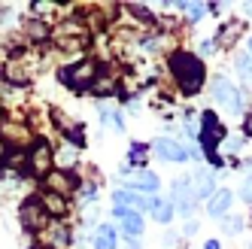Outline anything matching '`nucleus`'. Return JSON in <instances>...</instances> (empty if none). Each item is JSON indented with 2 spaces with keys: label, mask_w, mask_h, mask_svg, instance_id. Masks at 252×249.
<instances>
[{
  "label": "nucleus",
  "mask_w": 252,
  "mask_h": 249,
  "mask_svg": "<svg viewBox=\"0 0 252 249\" xmlns=\"http://www.w3.org/2000/svg\"><path fill=\"white\" fill-rule=\"evenodd\" d=\"M170 70H173L176 85L183 88V94H197L201 85H204V79H207L204 61L197 58L194 52H173L170 55Z\"/></svg>",
  "instance_id": "nucleus-1"
},
{
  "label": "nucleus",
  "mask_w": 252,
  "mask_h": 249,
  "mask_svg": "<svg viewBox=\"0 0 252 249\" xmlns=\"http://www.w3.org/2000/svg\"><path fill=\"white\" fill-rule=\"evenodd\" d=\"M61 82H67L73 92H85V88H92L94 82H97V76H100V67L94 64V61H79V64H73V67H64L61 70Z\"/></svg>",
  "instance_id": "nucleus-2"
},
{
  "label": "nucleus",
  "mask_w": 252,
  "mask_h": 249,
  "mask_svg": "<svg viewBox=\"0 0 252 249\" xmlns=\"http://www.w3.org/2000/svg\"><path fill=\"white\" fill-rule=\"evenodd\" d=\"M191 176H179V180H173V204H176V213L183 219H191L194 216V210H197V194L191 188Z\"/></svg>",
  "instance_id": "nucleus-3"
},
{
  "label": "nucleus",
  "mask_w": 252,
  "mask_h": 249,
  "mask_svg": "<svg viewBox=\"0 0 252 249\" xmlns=\"http://www.w3.org/2000/svg\"><path fill=\"white\" fill-rule=\"evenodd\" d=\"M28 164H31V173H33V176H49V173H52L55 152H52L49 140H33V146H31V152H28Z\"/></svg>",
  "instance_id": "nucleus-4"
},
{
  "label": "nucleus",
  "mask_w": 252,
  "mask_h": 249,
  "mask_svg": "<svg viewBox=\"0 0 252 249\" xmlns=\"http://www.w3.org/2000/svg\"><path fill=\"white\" fill-rule=\"evenodd\" d=\"M19 219H22V228L25 231H31V234H37V231H43L46 225H49V213H46V207L40 204V201H25L22 204V213H19Z\"/></svg>",
  "instance_id": "nucleus-5"
},
{
  "label": "nucleus",
  "mask_w": 252,
  "mask_h": 249,
  "mask_svg": "<svg viewBox=\"0 0 252 249\" xmlns=\"http://www.w3.org/2000/svg\"><path fill=\"white\" fill-rule=\"evenodd\" d=\"M213 100H216V103H222L225 110H234V113H240V110H243L240 92H237V88H234L225 76H216V79H213Z\"/></svg>",
  "instance_id": "nucleus-6"
},
{
  "label": "nucleus",
  "mask_w": 252,
  "mask_h": 249,
  "mask_svg": "<svg viewBox=\"0 0 252 249\" xmlns=\"http://www.w3.org/2000/svg\"><path fill=\"white\" fill-rule=\"evenodd\" d=\"M222 140H225V128H222L219 116H216V113H204L201 116V143H204V149L213 152V146L222 143Z\"/></svg>",
  "instance_id": "nucleus-7"
},
{
  "label": "nucleus",
  "mask_w": 252,
  "mask_h": 249,
  "mask_svg": "<svg viewBox=\"0 0 252 249\" xmlns=\"http://www.w3.org/2000/svg\"><path fill=\"white\" fill-rule=\"evenodd\" d=\"M152 149L164 158V161H170V164H183V161H189V149L179 143V140H170V137H158L155 143H152Z\"/></svg>",
  "instance_id": "nucleus-8"
},
{
  "label": "nucleus",
  "mask_w": 252,
  "mask_h": 249,
  "mask_svg": "<svg viewBox=\"0 0 252 249\" xmlns=\"http://www.w3.org/2000/svg\"><path fill=\"white\" fill-rule=\"evenodd\" d=\"M46 186H49V191L61 194V198H67V194H73V191L79 188L76 176L70 173V170H52V173L46 176Z\"/></svg>",
  "instance_id": "nucleus-9"
},
{
  "label": "nucleus",
  "mask_w": 252,
  "mask_h": 249,
  "mask_svg": "<svg viewBox=\"0 0 252 249\" xmlns=\"http://www.w3.org/2000/svg\"><path fill=\"white\" fill-rule=\"evenodd\" d=\"M243 31H246V19H231L222 25L219 31V37H216V46H234L240 37H243Z\"/></svg>",
  "instance_id": "nucleus-10"
},
{
  "label": "nucleus",
  "mask_w": 252,
  "mask_h": 249,
  "mask_svg": "<svg viewBox=\"0 0 252 249\" xmlns=\"http://www.w3.org/2000/svg\"><path fill=\"white\" fill-rule=\"evenodd\" d=\"M158 186H161V180H158L152 170H137L134 180L128 183V188H134V191H149V194H155Z\"/></svg>",
  "instance_id": "nucleus-11"
},
{
  "label": "nucleus",
  "mask_w": 252,
  "mask_h": 249,
  "mask_svg": "<svg viewBox=\"0 0 252 249\" xmlns=\"http://www.w3.org/2000/svg\"><path fill=\"white\" fill-rule=\"evenodd\" d=\"M231 201H234V194H231L228 188H219V191H216L213 198H210V207H207V213H210L213 219H222L225 213H228V207H231Z\"/></svg>",
  "instance_id": "nucleus-12"
},
{
  "label": "nucleus",
  "mask_w": 252,
  "mask_h": 249,
  "mask_svg": "<svg viewBox=\"0 0 252 249\" xmlns=\"http://www.w3.org/2000/svg\"><path fill=\"white\" fill-rule=\"evenodd\" d=\"M40 204L46 207V213L49 216H58V219H64L67 213H70V207H67V201L61 198V194H55V191H46L43 198H40Z\"/></svg>",
  "instance_id": "nucleus-13"
},
{
  "label": "nucleus",
  "mask_w": 252,
  "mask_h": 249,
  "mask_svg": "<svg viewBox=\"0 0 252 249\" xmlns=\"http://www.w3.org/2000/svg\"><path fill=\"white\" fill-rule=\"evenodd\" d=\"M194 194H197V201H207V198H213L216 194V180H213V173L210 170H197V176H194Z\"/></svg>",
  "instance_id": "nucleus-14"
},
{
  "label": "nucleus",
  "mask_w": 252,
  "mask_h": 249,
  "mask_svg": "<svg viewBox=\"0 0 252 249\" xmlns=\"http://www.w3.org/2000/svg\"><path fill=\"white\" fill-rule=\"evenodd\" d=\"M143 228H146V222H143V216H140L137 210H128V213L122 216V231H125V234H128L131 240L143 234Z\"/></svg>",
  "instance_id": "nucleus-15"
},
{
  "label": "nucleus",
  "mask_w": 252,
  "mask_h": 249,
  "mask_svg": "<svg viewBox=\"0 0 252 249\" xmlns=\"http://www.w3.org/2000/svg\"><path fill=\"white\" fill-rule=\"evenodd\" d=\"M149 210H152V219H155V222H161V225H167V222L173 219V204L155 198V194L149 198Z\"/></svg>",
  "instance_id": "nucleus-16"
},
{
  "label": "nucleus",
  "mask_w": 252,
  "mask_h": 249,
  "mask_svg": "<svg viewBox=\"0 0 252 249\" xmlns=\"http://www.w3.org/2000/svg\"><path fill=\"white\" fill-rule=\"evenodd\" d=\"M94 249H116V228L113 225H100L94 231Z\"/></svg>",
  "instance_id": "nucleus-17"
},
{
  "label": "nucleus",
  "mask_w": 252,
  "mask_h": 249,
  "mask_svg": "<svg viewBox=\"0 0 252 249\" xmlns=\"http://www.w3.org/2000/svg\"><path fill=\"white\" fill-rule=\"evenodd\" d=\"M3 76H6L9 82H15V85H25V82L31 79V70H28L25 64H19V61H9L6 70H3Z\"/></svg>",
  "instance_id": "nucleus-18"
},
{
  "label": "nucleus",
  "mask_w": 252,
  "mask_h": 249,
  "mask_svg": "<svg viewBox=\"0 0 252 249\" xmlns=\"http://www.w3.org/2000/svg\"><path fill=\"white\" fill-rule=\"evenodd\" d=\"M3 134H6V140H9L12 146H22V143H28V140H31V131L25 128V124H6Z\"/></svg>",
  "instance_id": "nucleus-19"
},
{
  "label": "nucleus",
  "mask_w": 252,
  "mask_h": 249,
  "mask_svg": "<svg viewBox=\"0 0 252 249\" xmlns=\"http://www.w3.org/2000/svg\"><path fill=\"white\" fill-rule=\"evenodd\" d=\"M146 152H149V146H146V143H134V146H131V152H128V164L143 170V164H146Z\"/></svg>",
  "instance_id": "nucleus-20"
},
{
  "label": "nucleus",
  "mask_w": 252,
  "mask_h": 249,
  "mask_svg": "<svg viewBox=\"0 0 252 249\" xmlns=\"http://www.w3.org/2000/svg\"><path fill=\"white\" fill-rule=\"evenodd\" d=\"M176 9L189 12V22H201L204 15H207V9H210V6H204V3H176Z\"/></svg>",
  "instance_id": "nucleus-21"
},
{
  "label": "nucleus",
  "mask_w": 252,
  "mask_h": 249,
  "mask_svg": "<svg viewBox=\"0 0 252 249\" xmlns=\"http://www.w3.org/2000/svg\"><path fill=\"white\" fill-rule=\"evenodd\" d=\"M49 243H52V246H67V243H70V231H67L64 225H55V228L49 231Z\"/></svg>",
  "instance_id": "nucleus-22"
},
{
  "label": "nucleus",
  "mask_w": 252,
  "mask_h": 249,
  "mask_svg": "<svg viewBox=\"0 0 252 249\" xmlns=\"http://www.w3.org/2000/svg\"><path fill=\"white\" fill-rule=\"evenodd\" d=\"M55 161H61V167H64V170H73V167H76V152H73V146L55 152Z\"/></svg>",
  "instance_id": "nucleus-23"
},
{
  "label": "nucleus",
  "mask_w": 252,
  "mask_h": 249,
  "mask_svg": "<svg viewBox=\"0 0 252 249\" xmlns=\"http://www.w3.org/2000/svg\"><path fill=\"white\" fill-rule=\"evenodd\" d=\"M234 64H237V73H240L243 79L252 76V58H249V55H237V61H234Z\"/></svg>",
  "instance_id": "nucleus-24"
},
{
  "label": "nucleus",
  "mask_w": 252,
  "mask_h": 249,
  "mask_svg": "<svg viewBox=\"0 0 252 249\" xmlns=\"http://www.w3.org/2000/svg\"><path fill=\"white\" fill-rule=\"evenodd\" d=\"M183 122H186L189 137H201V128H197V113H186V116H183Z\"/></svg>",
  "instance_id": "nucleus-25"
},
{
  "label": "nucleus",
  "mask_w": 252,
  "mask_h": 249,
  "mask_svg": "<svg viewBox=\"0 0 252 249\" xmlns=\"http://www.w3.org/2000/svg\"><path fill=\"white\" fill-rule=\"evenodd\" d=\"M222 228H225V234H231V237H234V234H240V228H243V219H240V216H231V219H228Z\"/></svg>",
  "instance_id": "nucleus-26"
},
{
  "label": "nucleus",
  "mask_w": 252,
  "mask_h": 249,
  "mask_svg": "<svg viewBox=\"0 0 252 249\" xmlns=\"http://www.w3.org/2000/svg\"><path fill=\"white\" fill-rule=\"evenodd\" d=\"M240 198L246 201V204H252V173L243 180V186H240Z\"/></svg>",
  "instance_id": "nucleus-27"
},
{
  "label": "nucleus",
  "mask_w": 252,
  "mask_h": 249,
  "mask_svg": "<svg viewBox=\"0 0 252 249\" xmlns=\"http://www.w3.org/2000/svg\"><path fill=\"white\" fill-rule=\"evenodd\" d=\"M216 49H219V46H216V40H204L201 43V55H213Z\"/></svg>",
  "instance_id": "nucleus-28"
},
{
  "label": "nucleus",
  "mask_w": 252,
  "mask_h": 249,
  "mask_svg": "<svg viewBox=\"0 0 252 249\" xmlns=\"http://www.w3.org/2000/svg\"><path fill=\"white\" fill-rule=\"evenodd\" d=\"M243 137H249V140H252V113L243 119Z\"/></svg>",
  "instance_id": "nucleus-29"
},
{
  "label": "nucleus",
  "mask_w": 252,
  "mask_h": 249,
  "mask_svg": "<svg viewBox=\"0 0 252 249\" xmlns=\"http://www.w3.org/2000/svg\"><path fill=\"white\" fill-rule=\"evenodd\" d=\"M243 149V140H228V152H240Z\"/></svg>",
  "instance_id": "nucleus-30"
},
{
  "label": "nucleus",
  "mask_w": 252,
  "mask_h": 249,
  "mask_svg": "<svg viewBox=\"0 0 252 249\" xmlns=\"http://www.w3.org/2000/svg\"><path fill=\"white\" fill-rule=\"evenodd\" d=\"M6 152H9V146H6V140H0V161H6Z\"/></svg>",
  "instance_id": "nucleus-31"
},
{
  "label": "nucleus",
  "mask_w": 252,
  "mask_h": 249,
  "mask_svg": "<svg viewBox=\"0 0 252 249\" xmlns=\"http://www.w3.org/2000/svg\"><path fill=\"white\" fill-rule=\"evenodd\" d=\"M204 249H219V240H207V243H204Z\"/></svg>",
  "instance_id": "nucleus-32"
},
{
  "label": "nucleus",
  "mask_w": 252,
  "mask_h": 249,
  "mask_svg": "<svg viewBox=\"0 0 252 249\" xmlns=\"http://www.w3.org/2000/svg\"><path fill=\"white\" fill-rule=\"evenodd\" d=\"M128 249H140V243H137V240H131V237H128Z\"/></svg>",
  "instance_id": "nucleus-33"
},
{
  "label": "nucleus",
  "mask_w": 252,
  "mask_h": 249,
  "mask_svg": "<svg viewBox=\"0 0 252 249\" xmlns=\"http://www.w3.org/2000/svg\"><path fill=\"white\" fill-rule=\"evenodd\" d=\"M249 58H252V40H249Z\"/></svg>",
  "instance_id": "nucleus-34"
},
{
  "label": "nucleus",
  "mask_w": 252,
  "mask_h": 249,
  "mask_svg": "<svg viewBox=\"0 0 252 249\" xmlns=\"http://www.w3.org/2000/svg\"><path fill=\"white\" fill-rule=\"evenodd\" d=\"M33 249H52V246H33Z\"/></svg>",
  "instance_id": "nucleus-35"
}]
</instances>
